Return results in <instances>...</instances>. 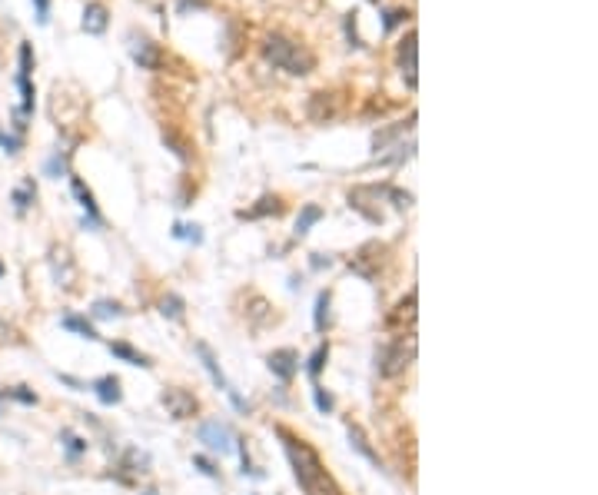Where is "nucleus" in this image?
<instances>
[{
    "mask_svg": "<svg viewBox=\"0 0 598 495\" xmlns=\"http://www.w3.org/2000/svg\"><path fill=\"white\" fill-rule=\"evenodd\" d=\"M395 60H399V74L406 80L409 90H416V30H409L406 40L399 43V53H395Z\"/></svg>",
    "mask_w": 598,
    "mask_h": 495,
    "instance_id": "7",
    "label": "nucleus"
},
{
    "mask_svg": "<svg viewBox=\"0 0 598 495\" xmlns=\"http://www.w3.org/2000/svg\"><path fill=\"white\" fill-rule=\"evenodd\" d=\"M412 359H416V336H412V332H402V336H395L389 346H382L379 349V372L386 376V379L402 376V372L412 366Z\"/></svg>",
    "mask_w": 598,
    "mask_h": 495,
    "instance_id": "3",
    "label": "nucleus"
},
{
    "mask_svg": "<svg viewBox=\"0 0 598 495\" xmlns=\"http://www.w3.org/2000/svg\"><path fill=\"white\" fill-rule=\"evenodd\" d=\"M74 193H76V200H80V206L87 210L90 223H93V226H100V213H97V203H93V193L83 187V179H74Z\"/></svg>",
    "mask_w": 598,
    "mask_h": 495,
    "instance_id": "12",
    "label": "nucleus"
},
{
    "mask_svg": "<svg viewBox=\"0 0 598 495\" xmlns=\"http://www.w3.org/2000/svg\"><path fill=\"white\" fill-rule=\"evenodd\" d=\"M376 4H379V0H376Z\"/></svg>",
    "mask_w": 598,
    "mask_h": 495,
    "instance_id": "37",
    "label": "nucleus"
},
{
    "mask_svg": "<svg viewBox=\"0 0 598 495\" xmlns=\"http://www.w3.org/2000/svg\"><path fill=\"white\" fill-rule=\"evenodd\" d=\"M276 435H280L283 445H286V456H290L293 475H296V482L303 485L306 495H343V489L336 485V479H332L329 472L322 469L319 456L303 442V439L290 435L286 429H276Z\"/></svg>",
    "mask_w": 598,
    "mask_h": 495,
    "instance_id": "1",
    "label": "nucleus"
},
{
    "mask_svg": "<svg viewBox=\"0 0 598 495\" xmlns=\"http://www.w3.org/2000/svg\"><path fill=\"white\" fill-rule=\"evenodd\" d=\"M326 355H329V346H319L316 353H313V359H309V376L316 379L319 369H322V362H326Z\"/></svg>",
    "mask_w": 598,
    "mask_h": 495,
    "instance_id": "23",
    "label": "nucleus"
},
{
    "mask_svg": "<svg viewBox=\"0 0 598 495\" xmlns=\"http://www.w3.org/2000/svg\"><path fill=\"white\" fill-rule=\"evenodd\" d=\"M160 402H163L170 419H190L193 412H196V395H193L190 389H179V386H170V389L160 395Z\"/></svg>",
    "mask_w": 598,
    "mask_h": 495,
    "instance_id": "4",
    "label": "nucleus"
},
{
    "mask_svg": "<svg viewBox=\"0 0 598 495\" xmlns=\"http://www.w3.org/2000/svg\"><path fill=\"white\" fill-rule=\"evenodd\" d=\"M93 319H114V316H120L123 309H120V303H110V299H100V303H93Z\"/></svg>",
    "mask_w": 598,
    "mask_h": 495,
    "instance_id": "21",
    "label": "nucleus"
},
{
    "mask_svg": "<svg viewBox=\"0 0 598 495\" xmlns=\"http://www.w3.org/2000/svg\"><path fill=\"white\" fill-rule=\"evenodd\" d=\"M160 313L166 319H183V299L179 296H166L163 303H160Z\"/></svg>",
    "mask_w": 598,
    "mask_h": 495,
    "instance_id": "22",
    "label": "nucleus"
},
{
    "mask_svg": "<svg viewBox=\"0 0 598 495\" xmlns=\"http://www.w3.org/2000/svg\"><path fill=\"white\" fill-rule=\"evenodd\" d=\"M11 395H13V399H20V402H27V406H34V402H37V395H34V393H27L24 386H20V389H13Z\"/></svg>",
    "mask_w": 598,
    "mask_h": 495,
    "instance_id": "32",
    "label": "nucleus"
},
{
    "mask_svg": "<svg viewBox=\"0 0 598 495\" xmlns=\"http://www.w3.org/2000/svg\"><path fill=\"white\" fill-rule=\"evenodd\" d=\"M269 369H273V376H280L283 382H290L296 376V369H299V355H296V349H276V353H269Z\"/></svg>",
    "mask_w": 598,
    "mask_h": 495,
    "instance_id": "8",
    "label": "nucleus"
},
{
    "mask_svg": "<svg viewBox=\"0 0 598 495\" xmlns=\"http://www.w3.org/2000/svg\"><path fill=\"white\" fill-rule=\"evenodd\" d=\"M37 4V24H47L50 20V0H34Z\"/></svg>",
    "mask_w": 598,
    "mask_h": 495,
    "instance_id": "30",
    "label": "nucleus"
},
{
    "mask_svg": "<svg viewBox=\"0 0 598 495\" xmlns=\"http://www.w3.org/2000/svg\"><path fill=\"white\" fill-rule=\"evenodd\" d=\"M0 402H4V395H0ZM0 416H4V409H0Z\"/></svg>",
    "mask_w": 598,
    "mask_h": 495,
    "instance_id": "34",
    "label": "nucleus"
},
{
    "mask_svg": "<svg viewBox=\"0 0 598 495\" xmlns=\"http://www.w3.org/2000/svg\"><path fill=\"white\" fill-rule=\"evenodd\" d=\"M34 70V50H30V43H20V74L30 76Z\"/></svg>",
    "mask_w": 598,
    "mask_h": 495,
    "instance_id": "24",
    "label": "nucleus"
},
{
    "mask_svg": "<svg viewBox=\"0 0 598 495\" xmlns=\"http://www.w3.org/2000/svg\"><path fill=\"white\" fill-rule=\"evenodd\" d=\"M34 196H37V190H34V183H30V179H27L24 187H20V190L13 193V206H17V213H24L27 206L34 203Z\"/></svg>",
    "mask_w": 598,
    "mask_h": 495,
    "instance_id": "20",
    "label": "nucleus"
},
{
    "mask_svg": "<svg viewBox=\"0 0 598 495\" xmlns=\"http://www.w3.org/2000/svg\"><path fill=\"white\" fill-rule=\"evenodd\" d=\"M0 273H4V266H0Z\"/></svg>",
    "mask_w": 598,
    "mask_h": 495,
    "instance_id": "36",
    "label": "nucleus"
},
{
    "mask_svg": "<svg viewBox=\"0 0 598 495\" xmlns=\"http://www.w3.org/2000/svg\"><path fill=\"white\" fill-rule=\"evenodd\" d=\"M266 213H283L280 196H263L256 210H250V213H240V216H250V219H256V216H266Z\"/></svg>",
    "mask_w": 598,
    "mask_h": 495,
    "instance_id": "18",
    "label": "nucleus"
},
{
    "mask_svg": "<svg viewBox=\"0 0 598 495\" xmlns=\"http://www.w3.org/2000/svg\"><path fill=\"white\" fill-rule=\"evenodd\" d=\"M193 466H196V469L203 472V475H210V479H217V475H219V472L213 469V466H210V462H206L203 456H196V459H193Z\"/></svg>",
    "mask_w": 598,
    "mask_h": 495,
    "instance_id": "31",
    "label": "nucleus"
},
{
    "mask_svg": "<svg viewBox=\"0 0 598 495\" xmlns=\"http://www.w3.org/2000/svg\"><path fill=\"white\" fill-rule=\"evenodd\" d=\"M107 24H110V11L103 7L100 0H90L87 7H83V30L93 34V37H100L103 30H107Z\"/></svg>",
    "mask_w": 598,
    "mask_h": 495,
    "instance_id": "9",
    "label": "nucleus"
},
{
    "mask_svg": "<svg viewBox=\"0 0 598 495\" xmlns=\"http://www.w3.org/2000/svg\"><path fill=\"white\" fill-rule=\"evenodd\" d=\"M190 7H203V0H179V11H190Z\"/></svg>",
    "mask_w": 598,
    "mask_h": 495,
    "instance_id": "33",
    "label": "nucleus"
},
{
    "mask_svg": "<svg viewBox=\"0 0 598 495\" xmlns=\"http://www.w3.org/2000/svg\"><path fill=\"white\" fill-rule=\"evenodd\" d=\"M263 57L276 70H286V74H293V76H306L316 70L313 50L306 43H299V40L286 37V34H266L263 37Z\"/></svg>",
    "mask_w": 598,
    "mask_h": 495,
    "instance_id": "2",
    "label": "nucleus"
},
{
    "mask_svg": "<svg viewBox=\"0 0 598 495\" xmlns=\"http://www.w3.org/2000/svg\"><path fill=\"white\" fill-rule=\"evenodd\" d=\"M93 389H97L103 406H116V402L123 399V393H120V379H116V376H103V379H97L93 382Z\"/></svg>",
    "mask_w": 598,
    "mask_h": 495,
    "instance_id": "10",
    "label": "nucleus"
},
{
    "mask_svg": "<svg viewBox=\"0 0 598 495\" xmlns=\"http://www.w3.org/2000/svg\"><path fill=\"white\" fill-rule=\"evenodd\" d=\"M110 353L114 355H120V359H127L130 366H150L147 362V355H140V353H133L127 343H110Z\"/></svg>",
    "mask_w": 598,
    "mask_h": 495,
    "instance_id": "17",
    "label": "nucleus"
},
{
    "mask_svg": "<svg viewBox=\"0 0 598 495\" xmlns=\"http://www.w3.org/2000/svg\"><path fill=\"white\" fill-rule=\"evenodd\" d=\"M416 319V292H409L402 303L395 306V313L389 316V326H402V323H412Z\"/></svg>",
    "mask_w": 598,
    "mask_h": 495,
    "instance_id": "13",
    "label": "nucleus"
},
{
    "mask_svg": "<svg viewBox=\"0 0 598 495\" xmlns=\"http://www.w3.org/2000/svg\"><path fill=\"white\" fill-rule=\"evenodd\" d=\"M173 236H186V240L200 243L203 240V233H200V226H173Z\"/></svg>",
    "mask_w": 598,
    "mask_h": 495,
    "instance_id": "26",
    "label": "nucleus"
},
{
    "mask_svg": "<svg viewBox=\"0 0 598 495\" xmlns=\"http://www.w3.org/2000/svg\"><path fill=\"white\" fill-rule=\"evenodd\" d=\"M313 395H316V406H319V412H332V395L329 393H322V389H313Z\"/></svg>",
    "mask_w": 598,
    "mask_h": 495,
    "instance_id": "27",
    "label": "nucleus"
},
{
    "mask_svg": "<svg viewBox=\"0 0 598 495\" xmlns=\"http://www.w3.org/2000/svg\"><path fill=\"white\" fill-rule=\"evenodd\" d=\"M406 17H409V11H389V13H386V20H382V27H386V30H393V27L402 24Z\"/></svg>",
    "mask_w": 598,
    "mask_h": 495,
    "instance_id": "28",
    "label": "nucleus"
},
{
    "mask_svg": "<svg viewBox=\"0 0 598 495\" xmlns=\"http://www.w3.org/2000/svg\"><path fill=\"white\" fill-rule=\"evenodd\" d=\"M60 326L70 330V332H76V336H83V339H97V330L90 326L87 319H80V316H64L60 319Z\"/></svg>",
    "mask_w": 598,
    "mask_h": 495,
    "instance_id": "15",
    "label": "nucleus"
},
{
    "mask_svg": "<svg viewBox=\"0 0 598 495\" xmlns=\"http://www.w3.org/2000/svg\"><path fill=\"white\" fill-rule=\"evenodd\" d=\"M0 147H4V150H7V153H17V150H20V140H17V137H11V133H4V130H0Z\"/></svg>",
    "mask_w": 598,
    "mask_h": 495,
    "instance_id": "29",
    "label": "nucleus"
},
{
    "mask_svg": "<svg viewBox=\"0 0 598 495\" xmlns=\"http://www.w3.org/2000/svg\"><path fill=\"white\" fill-rule=\"evenodd\" d=\"M329 326V292H319L316 296V330L326 332Z\"/></svg>",
    "mask_w": 598,
    "mask_h": 495,
    "instance_id": "19",
    "label": "nucleus"
},
{
    "mask_svg": "<svg viewBox=\"0 0 598 495\" xmlns=\"http://www.w3.org/2000/svg\"><path fill=\"white\" fill-rule=\"evenodd\" d=\"M200 442H206V449H213V452H219V456L233 452V435H229V429L217 419L200 426Z\"/></svg>",
    "mask_w": 598,
    "mask_h": 495,
    "instance_id": "6",
    "label": "nucleus"
},
{
    "mask_svg": "<svg viewBox=\"0 0 598 495\" xmlns=\"http://www.w3.org/2000/svg\"><path fill=\"white\" fill-rule=\"evenodd\" d=\"M130 57L143 67V70H156L160 67V47L153 43L150 37H143V34H130Z\"/></svg>",
    "mask_w": 598,
    "mask_h": 495,
    "instance_id": "5",
    "label": "nucleus"
},
{
    "mask_svg": "<svg viewBox=\"0 0 598 495\" xmlns=\"http://www.w3.org/2000/svg\"><path fill=\"white\" fill-rule=\"evenodd\" d=\"M319 219H322V206L306 203L303 213H299V219H296V236H306V233H309V226H313V223H319Z\"/></svg>",
    "mask_w": 598,
    "mask_h": 495,
    "instance_id": "14",
    "label": "nucleus"
},
{
    "mask_svg": "<svg viewBox=\"0 0 598 495\" xmlns=\"http://www.w3.org/2000/svg\"><path fill=\"white\" fill-rule=\"evenodd\" d=\"M196 353H200V359H203V366H206V372L213 376V382H217L223 393H233L229 389V382H226V376L219 372V366H217V359H213V353H210V346H203V343H196Z\"/></svg>",
    "mask_w": 598,
    "mask_h": 495,
    "instance_id": "11",
    "label": "nucleus"
},
{
    "mask_svg": "<svg viewBox=\"0 0 598 495\" xmlns=\"http://www.w3.org/2000/svg\"><path fill=\"white\" fill-rule=\"evenodd\" d=\"M64 442H67V452H70V456H80V452L87 449V442L76 439V435H70V432H64Z\"/></svg>",
    "mask_w": 598,
    "mask_h": 495,
    "instance_id": "25",
    "label": "nucleus"
},
{
    "mask_svg": "<svg viewBox=\"0 0 598 495\" xmlns=\"http://www.w3.org/2000/svg\"><path fill=\"white\" fill-rule=\"evenodd\" d=\"M349 442L356 445L359 452H362V456L372 462V466H379V456H376V452L369 449V442H366V435H362V429H359V426H349Z\"/></svg>",
    "mask_w": 598,
    "mask_h": 495,
    "instance_id": "16",
    "label": "nucleus"
},
{
    "mask_svg": "<svg viewBox=\"0 0 598 495\" xmlns=\"http://www.w3.org/2000/svg\"><path fill=\"white\" fill-rule=\"evenodd\" d=\"M143 495H156V492H143Z\"/></svg>",
    "mask_w": 598,
    "mask_h": 495,
    "instance_id": "35",
    "label": "nucleus"
}]
</instances>
